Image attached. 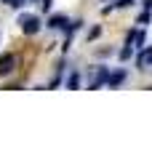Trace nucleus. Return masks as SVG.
Masks as SVG:
<instances>
[{
    "instance_id": "obj_1",
    "label": "nucleus",
    "mask_w": 152,
    "mask_h": 144,
    "mask_svg": "<svg viewBox=\"0 0 152 144\" xmlns=\"http://www.w3.org/2000/svg\"><path fill=\"white\" fill-rule=\"evenodd\" d=\"M19 24H21V29H24L27 35H35V32L40 29V21H37V16H29V13L19 16Z\"/></svg>"
},
{
    "instance_id": "obj_2",
    "label": "nucleus",
    "mask_w": 152,
    "mask_h": 144,
    "mask_svg": "<svg viewBox=\"0 0 152 144\" xmlns=\"http://www.w3.org/2000/svg\"><path fill=\"white\" fill-rule=\"evenodd\" d=\"M13 64H16V56H13V53L0 56V75H8V72L13 69Z\"/></svg>"
},
{
    "instance_id": "obj_3",
    "label": "nucleus",
    "mask_w": 152,
    "mask_h": 144,
    "mask_svg": "<svg viewBox=\"0 0 152 144\" xmlns=\"http://www.w3.org/2000/svg\"><path fill=\"white\" fill-rule=\"evenodd\" d=\"M150 61H152V51L147 48V51H142V56H139V67H142V69H147V67H150Z\"/></svg>"
},
{
    "instance_id": "obj_4",
    "label": "nucleus",
    "mask_w": 152,
    "mask_h": 144,
    "mask_svg": "<svg viewBox=\"0 0 152 144\" xmlns=\"http://www.w3.org/2000/svg\"><path fill=\"white\" fill-rule=\"evenodd\" d=\"M64 24H67V19H64V16H53V19L48 21V27H64Z\"/></svg>"
},
{
    "instance_id": "obj_5",
    "label": "nucleus",
    "mask_w": 152,
    "mask_h": 144,
    "mask_svg": "<svg viewBox=\"0 0 152 144\" xmlns=\"http://www.w3.org/2000/svg\"><path fill=\"white\" fill-rule=\"evenodd\" d=\"M110 80V86H118L120 80H123V72H118V75H112V77H107Z\"/></svg>"
},
{
    "instance_id": "obj_6",
    "label": "nucleus",
    "mask_w": 152,
    "mask_h": 144,
    "mask_svg": "<svg viewBox=\"0 0 152 144\" xmlns=\"http://www.w3.org/2000/svg\"><path fill=\"white\" fill-rule=\"evenodd\" d=\"M77 83H80V80H77V75H72V77H69V88H77Z\"/></svg>"
},
{
    "instance_id": "obj_7",
    "label": "nucleus",
    "mask_w": 152,
    "mask_h": 144,
    "mask_svg": "<svg viewBox=\"0 0 152 144\" xmlns=\"http://www.w3.org/2000/svg\"><path fill=\"white\" fill-rule=\"evenodd\" d=\"M3 3H8V5H21V0H3Z\"/></svg>"
},
{
    "instance_id": "obj_8",
    "label": "nucleus",
    "mask_w": 152,
    "mask_h": 144,
    "mask_svg": "<svg viewBox=\"0 0 152 144\" xmlns=\"http://www.w3.org/2000/svg\"><path fill=\"white\" fill-rule=\"evenodd\" d=\"M48 5H51V0H43V8H48Z\"/></svg>"
}]
</instances>
